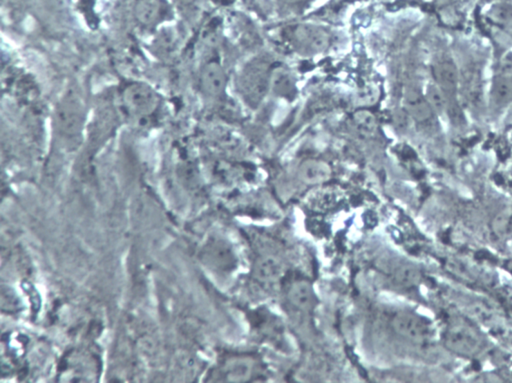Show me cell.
<instances>
[{"label": "cell", "instance_id": "6da1fadb", "mask_svg": "<svg viewBox=\"0 0 512 383\" xmlns=\"http://www.w3.org/2000/svg\"><path fill=\"white\" fill-rule=\"evenodd\" d=\"M270 85V76L265 62L258 60L248 64L240 78V88L249 104H258Z\"/></svg>", "mask_w": 512, "mask_h": 383}, {"label": "cell", "instance_id": "7a4b0ae2", "mask_svg": "<svg viewBox=\"0 0 512 383\" xmlns=\"http://www.w3.org/2000/svg\"><path fill=\"white\" fill-rule=\"evenodd\" d=\"M444 344L449 351L464 356L478 355L484 347L480 335L464 324L449 326L444 335Z\"/></svg>", "mask_w": 512, "mask_h": 383}, {"label": "cell", "instance_id": "3957f363", "mask_svg": "<svg viewBox=\"0 0 512 383\" xmlns=\"http://www.w3.org/2000/svg\"><path fill=\"white\" fill-rule=\"evenodd\" d=\"M124 105L127 113L134 118H146L158 107V96L151 87L133 84L124 93Z\"/></svg>", "mask_w": 512, "mask_h": 383}, {"label": "cell", "instance_id": "277c9868", "mask_svg": "<svg viewBox=\"0 0 512 383\" xmlns=\"http://www.w3.org/2000/svg\"><path fill=\"white\" fill-rule=\"evenodd\" d=\"M57 127L66 136H76L82 131L84 122L82 103L73 94L66 96L57 111Z\"/></svg>", "mask_w": 512, "mask_h": 383}, {"label": "cell", "instance_id": "5b68a950", "mask_svg": "<svg viewBox=\"0 0 512 383\" xmlns=\"http://www.w3.org/2000/svg\"><path fill=\"white\" fill-rule=\"evenodd\" d=\"M391 324L399 335L415 342H422L429 335L428 326L426 322L411 313H397L393 317Z\"/></svg>", "mask_w": 512, "mask_h": 383}, {"label": "cell", "instance_id": "8992f818", "mask_svg": "<svg viewBox=\"0 0 512 383\" xmlns=\"http://www.w3.org/2000/svg\"><path fill=\"white\" fill-rule=\"evenodd\" d=\"M435 76L438 87L444 91L446 100H455L459 78L455 64L451 60H442L435 67Z\"/></svg>", "mask_w": 512, "mask_h": 383}, {"label": "cell", "instance_id": "52a82bcc", "mask_svg": "<svg viewBox=\"0 0 512 383\" xmlns=\"http://www.w3.org/2000/svg\"><path fill=\"white\" fill-rule=\"evenodd\" d=\"M200 85L202 91L209 95L218 96L223 93L227 77L220 64L209 62L203 67L200 73Z\"/></svg>", "mask_w": 512, "mask_h": 383}, {"label": "cell", "instance_id": "ba28073f", "mask_svg": "<svg viewBox=\"0 0 512 383\" xmlns=\"http://www.w3.org/2000/svg\"><path fill=\"white\" fill-rule=\"evenodd\" d=\"M332 176V169L328 163L321 160L310 159L301 163L299 167V178L307 185H319L325 183Z\"/></svg>", "mask_w": 512, "mask_h": 383}, {"label": "cell", "instance_id": "9c48e42d", "mask_svg": "<svg viewBox=\"0 0 512 383\" xmlns=\"http://www.w3.org/2000/svg\"><path fill=\"white\" fill-rule=\"evenodd\" d=\"M406 111L417 122L428 123L433 118V109L417 91H409L406 95Z\"/></svg>", "mask_w": 512, "mask_h": 383}, {"label": "cell", "instance_id": "30bf717a", "mask_svg": "<svg viewBox=\"0 0 512 383\" xmlns=\"http://www.w3.org/2000/svg\"><path fill=\"white\" fill-rule=\"evenodd\" d=\"M288 299L295 308L301 310H310L316 302L312 286L306 281H297L292 284L288 291Z\"/></svg>", "mask_w": 512, "mask_h": 383}, {"label": "cell", "instance_id": "8fae6325", "mask_svg": "<svg viewBox=\"0 0 512 383\" xmlns=\"http://www.w3.org/2000/svg\"><path fill=\"white\" fill-rule=\"evenodd\" d=\"M297 41L305 48L312 51H321L328 46V37L319 28L305 26L296 31Z\"/></svg>", "mask_w": 512, "mask_h": 383}, {"label": "cell", "instance_id": "7c38bea8", "mask_svg": "<svg viewBox=\"0 0 512 383\" xmlns=\"http://www.w3.org/2000/svg\"><path fill=\"white\" fill-rule=\"evenodd\" d=\"M254 272L259 281L272 283L281 279L283 274V266L274 257H265L256 264Z\"/></svg>", "mask_w": 512, "mask_h": 383}, {"label": "cell", "instance_id": "4fadbf2b", "mask_svg": "<svg viewBox=\"0 0 512 383\" xmlns=\"http://www.w3.org/2000/svg\"><path fill=\"white\" fill-rule=\"evenodd\" d=\"M162 13L160 0H140L135 6V17L142 24H154Z\"/></svg>", "mask_w": 512, "mask_h": 383}, {"label": "cell", "instance_id": "5bb4252c", "mask_svg": "<svg viewBox=\"0 0 512 383\" xmlns=\"http://www.w3.org/2000/svg\"><path fill=\"white\" fill-rule=\"evenodd\" d=\"M270 85L275 93L283 97H294L295 87L292 76L285 71H274L270 76Z\"/></svg>", "mask_w": 512, "mask_h": 383}, {"label": "cell", "instance_id": "9a60e30c", "mask_svg": "<svg viewBox=\"0 0 512 383\" xmlns=\"http://www.w3.org/2000/svg\"><path fill=\"white\" fill-rule=\"evenodd\" d=\"M493 100L500 106L507 105L512 100V77L502 75L496 78L493 87Z\"/></svg>", "mask_w": 512, "mask_h": 383}, {"label": "cell", "instance_id": "2e32d148", "mask_svg": "<svg viewBox=\"0 0 512 383\" xmlns=\"http://www.w3.org/2000/svg\"><path fill=\"white\" fill-rule=\"evenodd\" d=\"M480 75L475 69H469L464 75V82H465V91H466V97L469 102L473 104H477L482 97L480 93Z\"/></svg>", "mask_w": 512, "mask_h": 383}, {"label": "cell", "instance_id": "e0dca14e", "mask_svg": "<svg viewBox=\"0 0 512 383\" xmlns=\"http://www.w3.org/2000/svg\"><path fill=\"white\" fill-rule=\"evenodd\" d=\"M393 281L402 288H411L420 281L419 272L411 266H400L393 273Z\"/></svg>", "mask_w": 512, "mask_h": 383}, {"label": "cell", "instance_id": "ac0fdd59", "mask_svg": "<svg viewBox=\"0 0 512 383\" xmlns=\"http://www.w3.org/2000/svg\"><path fill=\"white\" fill-rule=\"evenodd\" d=\"M427 100L433 107V111L438 113H442L446 111L447 100L444 91L438 86H429L427 91Z\"/></svg>", "mask_w": 512, "mask_h": 383}, {"label": "cell", "instance_id": "d6986e66", "mask_svg": "<svg viewBox=\"0 0 512 383\" xmlns=\"http://www.w3.org/2000/svg\"><path fill=\"white\" fill-rule=\"evenodd\" d=\"M354 122L359 131L366 134L373 133L377 127V120H375L373 114L368 111H359L354 114Z\"/></svg>", "mask_w": 512, "mask_h": 383}, {"label": "cell", "instance_id": "ffe728a7", "mask_svg": "<svg viewBox=\"0 0 512 383\" xmlns=\"http://www.w3.org/2000/svg\"><path fill=\"white\" fill-rule=\"evenodd\" d=\"M446 111L447 115L451 118V122L453 124L457 125V127L464 124L465 118L456 100H447Z\"/></svg>", "mask_w": 512, "mask_h": 383}, {"label": "cell", "instance_id": "44dd1931", "mask_svg": "<svg viewBox=\"0 0 512 383\" xmlns=\"http://www.w3.org/2000/svg\"><path fill=\"white\" fill-rule=\"evenodd\" d=\"M252 373V362H245L241 360L238 364L234 365V371H232V375L236 378V380H245L247 378H249Z\"/></svg>", "mask_w": 512, "mask_h": 383}, {"label": "cell", "instance_id": "7402d4cb", "mask_svg": "<svg viewBox=\"0 0 512 383\" xmlns=\"http://www.w3.org/2000/svg\"><path fill=\"white\" fill-rule=\"evenodd\" d=\"M292 1H294V0H292Z\"/></svg>", "mask_w": 512, "mask_h": 383}]
</instances>
